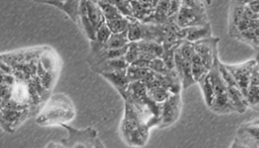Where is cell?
Returning a JSON list of instances; mask_svg holds the SVG:
<instances>
[{
    "label": "cell",
    "instance_id": "4",
    "mask_svg": "<svg viewBox=\"0 0 259 148\" xmlns=\"http://www.w3.org/2000/svg\"><path fill=\"white\" fill-rule=\"evenodd\" d=\"M209 77H210L211 82L213 83L214 92H215V99L210 110L217 113H228L231 111H236L232 107L229 98L226 84L223 81V78L220 72L218 60L209 72Z\"/></svg>",
    "mask_w": 259,
    "mask_h": 148
},
{
    "label": "cell",
    "instance_id": "9",
    "mask_svg": "<svg viewBox=\"0 0 259 148\" xmlns=\"http://www.w3.org/2000/svg\"><path fill=\"white\" fill-rule=\"evenodd\" d=\"M175 70L178 74L180 81L183 83V88L187 89L195 83L192 72V61L185 60L177 50L174 54Z\"/></svg>",
    "mask_w": 259,
    "mask_h": 148
},
{
    "label": "cell",
    "instance_id": "30",
    "mask_svg": "<svg viewBox=\"0 0 259 148\" xmlns=\"http://www.w3.org/2000/svg\"><path fill=\"white\" fill-rule=\"evenodd\" d=\"M254 124H259V121H255V122H254Z\"/></svg>",
    "mask_w": 259,
    "mask_h": 148
},
{
    "label": "cell",
    "instance_id": "2",
    "mask_svg": "<svg viewBox=\"0 0 259 148\" xmlns=\"http://www.w3.org/2000/svg\"><path fill=\"white\" fill-rule=\"evenodd\" d=\"M120 135L125 143L132 147H142L149 136V127L129 102H125L124 116L119 127Z\"/></svg>",
    "mask_w": 259,
    "mask_h": 148
},
{
    "label": "cell",
    "instance_id": "29",
    "mask_svg": "<svg viewBox=\"0 0 259 148\" xmlns=\"http://www.w3.org/2000/svg\"><path fill=\"white\" fill-rule=\"evenodd\" d=\"M56 148H67L65 146L64 144H59V143H57V146Z\"/></svg>",
    "mask_w": 259,
    "mask_h": 148
},
{
    "label": "cell",
    "instance_id": "13",
    "mask_svg": "<svg viewBox=\"0 0 259 148\" xmlns=\"http://www.w3.org/2000/svg\"><path fill=\"white\" fill-rule=\"evenodd\" d=\"M79 28L81 32L87 35V38L93 42L96 40L97 32L93 26L92 22L90 21L88 14H87V1H81L80 3V25Z\"/></svg>",
    "mask_w": 259,
    "mask_h": 148
},
{
    "label": "cell",
    "instance_id": "18",
    "mask_svg": "<svg viewBox=\"0 0 259 148\" xmlns=\"http://www.w3.org/2000/svg\"><path fill=\"white\" fill-rule=\"evenodd\" d=\"M97 3L102 10L106 22L124 18L111 1H97Z\"/></svg>",
    "mask_w": 259,
    "mask_h": 148
},
{
    "label": "cell",
    "instance_id": "6",
    "mask_svg": "<svg viewBox=\"0 0 259 148\" xmlns=\"http://www.w3.org/2000/svg\"><path fill=\"white\" fill-rule=\"evenodd\" d=\"M256 66V61H250L246 63L240 65H226L229 72L232 73V76L237 82L238 86L240 88L243 96L246 98L248 92L250 80L254 67Z\"/></svg>",
    "mask_w": 259,
    "mask_h": 148
},
{
    "label": "cell",
    "instance_id": "26",
    "mask_svg": "<svg viewBox=\"0 0 259 148\" xmlns=\"http://www.w3.org/2000/svg\"><path fill=\"white\" fill-rule=\"evenodd\" d=\"M139 47H138V42H133L130 43L128 46L127 53L124 56L125 61L129 63L130 65L139 59Z\"/></svg>",
    "mask_w": 259,
    "mask_h": 148
},
{
    "label": "cell",
    "instance_id": "10",
    "mask_svg": "<svg viewBox=\"0 0 259 148\" xmlns=\"http://www.w3.org/2000/svg\"><path fill=\"white\" fill-rule=\"evenodd\" d=\"M131 4L134 18L141 23H145L155 12L157 1H133Z\"/></svg>",
    "mask_w": 259,
    "mask_h": 148
},
{
    "label": "cell",
    "instance_id": "12",
    "mask_svg": "<svg viewBox=\"0 0 259 148\" xmlns=\"http://www.w3.org/2000/svg\"><path fill=\"white\" fill-rule=\"evenodd\" d=\"M109 83H111L119 94L123 97L129 87L130 82L127 78V71L125 72H107L100 74Z\"/></svg>",
    "mask_w": 259,
    "mask_h": 148
},
{
    "label": "cell",
    "instance_id": "20",
    "mask_svg": "<svg viewBox=\"0 0 259 148\" xmlns=\"http://www.w3.org/2000/svg\"><path fill=\"white\" fill-rule=\"evenodd\" d=\"M127 32L128 30L124 33L112 34L111 37L108 40V43L105 44V46L108 50H120L127 46L130 44Z\"/></svg>",
    "mask_w": 259,
    "mask_h": 148
},
{
    "label": "cell",
    "instance_id": "17",
    "mask_svg": "<svg viewBox=\"0 0 259 148\" xmlns=\"http://www.w3.org/2000/svg\"><path fill=\"white\" fill-rule=\"evenodd\" d=\"M209 70L205 67L204 62L201 61L198 56L194 54V58L192 60V72L195 82H199L208 75Z\"/></svg>",
    "mask_w": 259,
    "mask_h": 148
},
{
    "label": "cell",
    "instance_id": "7",
    "mask_svg": "<svg viewBox=\"0 0 259 148\" xmlns=\"http://www.w3.org/2000/svg\"><path fill=\"white\" fill-rule=\"evenodd\" d=\"M219 39H205L194 44L195 54L199 57L201 61L204 62L205 67L210 71L218 60L217 57V43Z\"/></svg>",
    "mask_w": 259,
    "mask_h": 148
},
{
    "label": "cell",
    "instance_id": "14",
    "mask_svg": "<svg viewBox=\"0 0 259 148\" xmlns=\"http://www.w3.org/2000/svg\"><path fill=\"white\" fill-rule=\"evenodd\" d=\"M129 67V63L125 61L124 57H123V58H119L116 60L106 61L100 66L94 69L93 71L99 73V74H102V73H107V72H125L128 70Z\"/></svg>",
    "mask_w": 259,
    "mask_h": 148
},
{
    "label": "cell",
    "instance_id": "28",
    "mask_svg": "<svg viewBox=\"0 0 259 148\" xmlns=\"http://www.w3.org/2000/svg\"><path fill=\"white\" fill-rule=\"evenodd\" d=\"M246 5L248 6L249 9L253 11L255 14L259 15V1H252V2H246Z\"/></svg>",
    "mask_w": 259,
    "mask_h": 148
},
{
    "label": "cell",
    "instance_id": "25",
    "mask_svg": "<svg viewBox=\"0 0 259 148\" xmlns=\"http://www.w3.org/2000/svg\"><path fill=\"white\" fill-rule=\"evenodd\" d=\"M149 69L157 74H162V75H165V74L169 73L171 71H174V70H169L167 65L165 64V62L160 58L152 61L149 65Z\"/></svg>",
    "mask_w": 259,
    "mask_h": 148
},
{
    "label": "cell",
    "instance_id": "11",
    "mask_svg": "<svg viewBox=\"0 0 259 148\" xmlns=\"http://www.w3.org/2000/svg\"><path fill=\"white\" fill-rule=\"evenodd\" d=\"M43 4L54 6L57 9L64 11L72 22L79 27L80 25V3L81 1H45L41 2Z\"/></svg>",
    "mask_w": 259,
    "mask_h": 148
},
{
    "label": "cell",
    "instance_id": "8",
    "mask_svg": "<svg viewBox=\"0 0 259 148\" xmlns=\"http://www.w3.org/2000/svg\"><path fill=\"white\" fill-rule=\"evenodd\" d=\"M181 110V97L180 93L171 94L168 98L162 104L161 121L160 126L167 127L172 124L178 119Z\"/></svg>",
    "mask_w": 259,
    "mask_h": 148
},
{
    "label": "cell",
    "instance_id": "23",
    "mask_svg": "<svg viewBox=\"0 0 259 148\" xmlns=\"http://www.w3.org/2000/svg\"><path fill=\"white\" fill-rule=\"evenodd\" d=\"M116 8L119 10V12L122 14V16L126 18L129 22H138L134 18L132 4L129 1H111Z\"/></svg>",
    "mask_w": 259,
    "mask_h": 148
},
{
    "label": "cell",
    "instance_id": "22",
    "mask_svg": "<svg viewBox=\"0 0 259 148\" xmlns=\"http://www.w3.org/2000/svg\"><path fill=\"white\" fill-rule=\"evenodd\" d=\"M106 23L112 34H118V33H124L128 30L130 22L126 18H121L118 20L106 22Z\"/></svg>",
    "mask_w": 259,
    "mask_h": 148
},
{
    "label": "cell",
    "instance_id": "15",
    "mask_svg": "<svg viewBox=\"0 0 259 148\" xmlns=\"http://www.w3.org/2000/svg\"><path fill=\"white\" fill-rule=\"evenodd\" d=\"M87 14L92 22L93 26L95 28L96 32L102 26L104 23H106V19L103 14L101 8L98 5L97 1H87Z\"/></svg>",
    "mask_w": 259,
    "mask_h": 148
},
{
    "label": "cell",
    "instance_id": "1",
    "mask_svg": "<svg viewBox=\"0 0 259 148\" xmlns=\"http://www.w3.org/2000/svg\"><path fill=\"white\" fill-rule=\"evenodd\" d=\"M75 113L72 100L64 93H56L49 97L39 112L36 123L40 126H62L72 121Z\"/></svg>",
    "mask_w": 259,
    "mask_h": 148
},
{
    "label": "cell",
    "instance_id": "3",
    "mask_svg": "<svg viewBox=\"0 0 259 148\" xmlns=\"http://www.w3.org/2000/svg\"><path fill=\"white\" fill-rule=\"evenodd\" d=\"M176 23L182 29L205 26L208 24L205 7L202 2L184 1L176 17Z\"/></svg>",
    "mask_w": 259,
    "mask_h": 148
},
{
    "label": "cell",
    "instance_id": "19",
    "mask_svg": "<svg viewBox=\"0 0 259 148\" xmlns=\"http://www.w3.org/2000/svg\"><path fill=\"white\" fill-rule=\"evenodd\" d=\"M198 83L200 84V87L202 89L205 104L210 109L213 105V102H214V99H215V92H214L213 83L211 82L210 77H209V73Z\"/></svg>",
    "mask_w": 259,
    "mask_h": 148
},
{
    "label": "cell",
    "instance_id": "16",
    "mask_svg": "<svg viewBox=\"0 0 259 148\" xmlns=\"http://www.w3.org/2000/svg\"><path fill=\"white\" fill-rule=\"evenodd\" d=\"M186 41L191 43H196L205 39L211 38L210 24H206L205 26H197L186 29Z\"/></svg>",
    "mask_w": 259,
    "mask_h": 148
},
{
    "label": "cell",
    "instance_id": "27",
    "mask_svg": "<svg viewBox=\"0 0 259 148\" xmlns=\"http://www.w3.org/2000/svg\"><path fill=\"white\" fill-rule=\"evenodd\" d=\"M248 105H257L259 103V85H249L246 95Z\"/></svg>",
    "mask_w": 259,
    "mask_h": 148
},
{
    "label": "cell",
    "instance_id": "5",
    "mask_svg": "<svg viewBox=\"0 0 259 148\" xmlns=\"http://www.w3.org/2000/svg\"><path fill=\"white\" fill-rule=\"evenodd\" d=\"M63 128L70 132V136L64 145L67 148H105L100 140L97 138V132L92 129L85 131H77L66 124Z\"/></svg>",
    "mask_w": 259,
    "mask_h": 148
},
{
    "label": "cell",
    "instance_id": "24",
    "mask_svg": "<svg viewBox=\"0 0 259 148\" xmlns=\"http://www.w3.org/2000/svg\"><path fill=\"white\" fill-rule=\"evenodd\" d=\"M127 33H128L130 43L140 42L143 37L142 23L140 22H130Z\"/></svg>",
    "mask_w": 259,
    "mask_h": 148
},
{
    "label": "cell",
    "instance_id": "21",
    "mask_svg": "<svg viewBox=\"0 0 259 148\" xmlns=\"http://www.w3.org/2000/svg\"><path fill=\"white\" fill-rule=\"evenodd\" d=\"M148 96L157 104H163L172 93L163 87H157L147 91Z\"/></svg>",
    "mask_w": 259,
    "mask_h": 148
}]
</instances>
